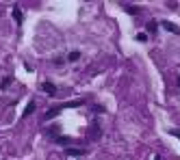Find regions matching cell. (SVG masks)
Instances as JSON below:
<instances>
[{
	"label": "cell",
	"mask_w": 180,
	"mask_h": 160,
	"mask_svg": "<svg viewBox=\"0 0 180 160\" xmlns=\"http://www.w3.org/2000/svg\"><path fill=\"white\" fill-rule=\"evenodd\" d=\"M161 26H163L165 31H169V33H174V35H180V28L176 26V24H172V22H167V20H165V22H161Z\"/></svg>",
	"instance_id": "6da1fadb"
},
{
	"label": "cell",
	"mask_w": 180,
	"mask_h": 160,
	"mask_svg": "<svg viewBox=\"0 0 180 160\" xmlns=\"http://www.w3.org/2000/svg\"><path fill=\"white\" fill-rule=\"evenodd\" d=\"M63 108H65V104H59V106H54V108H50V111L46 113V119H52V117H56V115H59V113H61Z\"/></svg>",
	"instance_id": "7a4b0ae2"
},
{
	"label": "cell",
	"mask_w": 180,
	"mask_h": 160,
	"mask_svg": "<svg viewBox=\"0 0 180 160\" xmlns=\"http://www.w3.org/2000/svg\"><path fill=\"white\" fill-rule=\"evenodd\" d=\"M41 89H44L48 95H54V93H56V87H54L52 82H44V84H41Z\"/></svg>",
	"instance_id": "3957f363"
},
{
	"label": "cell",
	"mask_w": 180,
	"mask_h": 160,
	"mask_svg": "<svg viewBox=\"0 0 180 160\" xmlns=\"http://www.w3.org/2000/svg\"><path fill=\"white\" fill-rule=\"evenodd\" d=\"M13 17H15V22H17V26H20V24H22V11H20V7H17V4L13 7Z\"/></svg>",
	"instance_id": "277c9868"
},
{
	"label": "cell",
	"mask_w": 180,
	"mask_h": 160,
	"mask_svg": "<svg viewBox=\"0 0 180 160\" xmlns=\"http://www.w3.org/2000/svg\"><path fill=\"white\" fill-rule=\"evenodd\" d=\"M156 26H158V22H154V20H152V22H148V24H145V28H148V33H152V35H154V33H156V31H158V28H156Z\"/></svg>",
	"instance_id": "5b68a950"
},
{
	"label": "cell",
	"mask_w": 180,
	"mask_h": 160,
	"mask_svg": "<svg viewBox=\"0 0 180 160\" xmlns=\"http://www.w3.org/2000/svg\"><path fill=\"white\" fill-rule=\"evenodd\" d=\"M78 59H80V52H78V50H74V52L67 54V61H70V63H76Z\"/></svg>",
	"instance_id": "8992f818"
},
{
	"label": "cell",
	"mask_w": 180,
	"mask_h": 160,
	"mask_svg": "<svg viewBox=\"0 0 180 160\" xmlns=\"http://www.w3.org/2000/svg\"><path fill=\"white\" fill-rule=\"evenodd\" d=\"M124 9H126V13H130V15H137V13H139V9H137V7H130V4H124Z\"/></svg>",
	"instance_id": "52a82bcc"
},
{
	"label": "cell",
	"mask_w": 180,
	"mask_h": 160,
	"mask_svg": "<svg viewBox=\"0 0 180 160\" xmlns=\"http://www.w3.org/2000/svg\"><path fill=\"white\" fill-rule=\"evenodd\" d=\"M33 113H35V102H28V106H26L24 115H33Z\"/></svg>",
	"instance_id": "ba28073f"
},
{
	"label": "cell",
	"mask_w": 180,
	"mask_h": 160,
	"mask_svg": "<svg viewBox=\"0 0 180 160\" xmlns=\"http://www.w3.org/2000/svg\"><path fill=\"white\" fill-rule=\"evenodd\" d=\"M9 84H11V78L7 76V78H2V82H0V89L4 91V89H9Z\"/></svg>",
	"instance_id": "9c48e42d"
},
{
	"label": "cell",
	"mask_w": 180,
	"mask_h": 160,
	"mask_svg": "<svg viewBox=\"0 0 180 160\" xmlns=\"http://www.w3.org/2000/svg\"><path fill=\"white\" fill-rule=\"evenodd\" d=\"M70 156H76V158H83V152H78V149H65Z\"/></svg>",
	"instance_id": "30bf717a"
},
{
	"label": "cell",
	"mask_w": 180,
	"mask_h": 160,
	"mask_svg": "<svg viewBox=\"0 0 180 160\" xmlns=\"http://www.w3.org/2000/svg\"><path fill=\"white\" fill-rule=\"evenodd\" d=\"M145 39H148L145 33H137V41H145Z\"/></svg>",
	"instance_id": "8fae6325"
},
{
	"label": "cell",
	"mask_w": 180,
	"mask_h": 160,
	"mask_svg": "<svg viewBox=\"0 0 180 160\" xmlns=\"http://www.w3.org/2000/svg\"><path fill=\"white\" fill-rule=\"evenodd\" d=\"M169 134H172V136H176V139L180 141V130H169Z\"/></svg>",
	"instance_id": "7c38bea8"
},
{
	"label": "cell",
	"mask_w": 180,
	"mask_h": 160,
	"mask_svg": "<svg viewBox=\"0 0 180 160\" xmlns=\"http://www.w3.org/2000/svg\"><path fill=\"white\" fill-rule=\"evenodd\" d=\"M154 160H161V156H154Z\"/></svg>",
	"instance_id": "4fadbf2b"
},
{
	"label": "cell",
	"mask_w": 180,
	"mask_h": 160,
	"mask_svg": "<svg viewBox=\"0 0 180 160\" xmlns=\"http://www.w3.org/2000/svg\"><path fill=\"white\" fill-rule=\"evenodd\" d=\"M178 87H180V76H178Z\"/></svg>",
	"instance_id": "5bb4252c"
},
{
	"label": "cell",
	"mask_w": 180,
	"mask_h": 160,
	"mask_svg": "<svg viewBox=\"0 0 180 160\" xmlns=\"http://www.w3.org/2000/svg\"><path fill=\"white\" fill-rule=\"evenodd\" d=\"M76 160H80V158H76Z\"/></svg>",
	"instance_id": "9a60e30c"
}]
</instances>
